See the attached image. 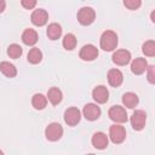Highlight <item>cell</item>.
Here are the masks:
<instances>
[{"mask_svg": "<svg viewBox=\"0 0 155 155\" xmlns=\"http://www.w3.org/2000/svg\"><path fill=\"white\" fill-rule=\"evenodd\" d=\"M109 138L115 144L122 143L125 140V138H126V130H125V127L119 125V124L111 125L110 128H109Z\"/></svg>", "mask_w": 155, "mask_h": 155, "instance_id": "8992f818", "label": "cell"}, {"mask_svg": "<svg viewBox=\"0 0 155 155\" xmlns=\"http://www.w3.org/2000/svg\"><path fill=\"white\" fill-rule=\"evenodd\" d=\"M79 57L82 61L91 62V61H93V59H96L98 57V48L92 44H87V45L82 46V48L80 50Z\"/></svg>", "mask_w": 155, "mask_h": 155, "instance_id": "52a82bcc", "label": "cell"}, {"mask_svg": "<svg viewBox=\"0 0 155 155\" xmlns=\"http://www.w3.org/2000/svg\"><path fill=\"white\" fill-rule=\"evenodd\" d=\"M38 33L34 30V29H31V28H29V29H25L24 31H23V34H22V41H23V44H25L27 46H33V45H35L36 42H38Z\"/></svg>", "mask_w": 155, "mask_h": 155, "instance_id": "2e32d148", "label": "cell"}, {"mask_svg": "<svg viewBox=\"0 0 155 155\" xmlns=\"http://www.w3.org/2000/svg\"><path fill=\"white\" fill-rule=\"evenodd\" d=\"M147 68H148V63H147L145 58L138 57V58L133 59L132 63H131V70L136 75H142L147 70Z\"/></svg>", "mask_w": 155, "mask_h": 155, "instance_id": "9a60e30c", "label": "cell"}, {"mask_svg": "<svg viewBox=\"0 0 155 155\" xmlns=\"http://www.w3.org/2000/svg\"><path fill=\"white\" fill-rule=\"evenodd\" d=\"M124 5L130 10H137L142 5V2H140V0H125Z\"/></svg>", "mask_w": 155, "mask_h": 155, "instance_id": "484cf974", "label": "cell"}, {"mask_svg": "<svg viewBox=\"0 0 155 155\" xmlns=\"http://www.w3.org/2000/svg\"><path fill=\"white\" fill-rule=\"evenodd\" d=\"M76 44H78V40H76V36L74 34L68 33V34L64 35L63 41H62V45H63V47L65 50H68V51L74 50L76 47Z\"/></svg>", "mask_w": 155, "mask_h": 155, "instance_id": "7402d4cb", "label": "cell"}, {"mask_svg": "<svg viewBox=\"0 0 155 155\" xmlns=\"http://www.w3.org/2000/svg\"><path fill=\"white\" fill-rule=\"evenodd\" d=\"M0 71L7 78H15L17 75V68L12 63L6 62V61L0 63Z\"/></svg>", "mask_w": 155, "mask_h": 155, "instance_id": "d6986e66", "label": "cell"}, {"mask_svg": "<svg viewBox=\"0 0 155 155\" xmlns=\"http://www.w3.org/2000/svg\"><path fill=\"white\" fill-rule=\"evenodd\" d=\"M81 120V113L78 108L70 107L64 111V121L68 126H75Z\"/></svg>", "mask_w": 155, "mask_h": 155, "instance_id": "ba28073f", "label": "cell"}, {"mask_svg": "<svg viewBox=\"0 0 155 155\" xmlns=\"http://www.w3.org/2000/svg\"><path fill=\"white\" fill-rule=\"evenodd\" d=\"M142 51L145 56L148 57H154L155 56V41L154 40H148L143 44Z\"/></svg>", "mask_w": 155, "mask_h": 155, "instance_id": "d4e9b609", "label": "cell"}, {"mask_svg": "<svg viewBox=\"0 0 155 155\" xmlns=\"http://www.w3.org/2000/svg\"><path fill=\"white\" fill-rule=\"evenodd\" d=\"M92 97H93V99H94L97 103L104 104V103H107L108 99H109V91H108V88H107L105 86H103V85L96 86V87L93 88V91H92Z\"/></svg>", "mask_w": 155, "mask_h": 155, "instance_id": "7c38bea8", "label": "cell"}, {"mask_svg": "<svg viewBox=\"0 0 155 155\" xmlns=\"http://www.w3.org/2000/svg\"><path fill=\"white\" fill-rule=\"evenodd\" d=\"M131 126L134 131H142L145 127V122H147V113L144 110L137 109L133 111V114L131 115L130 119Z\"/></svg>", "mask_w": 155, "mask_h": 155, "instance_id": "3957f363", "label": "cell"}, {"mask_svg": "<svg viewBox=\"0 0 155 155\" xmlns=\"http://www.w3.org/2000/svg\"><path fill=\"white\" fill-rule=\"evenodd\" d=\"M87 155H94V154H87Z\"/></svg>", "mask_w": 155, "mask_h": 155, "instance_id": "4dcf8cb0", "label": "cell"}, {"mask_svg": "<svg viewBox=\"0 0 155 155\" xmlns=\"http://www.w3.org/2000/svg\"><path fill=\"white\" fill-rule=\"evenodd\" d=\"M45 136L50 142H57L63 136V127L58 122H51L45 130Z\"/></svg>", "mask_w": 155, "mask_h": 155, "instance_id": "5b68a950", "label": "cell"}, {"mask_svg": "<svg viewBox=\"0 0 155 155\" xmlns=\"http://www.w3.org/2000/svg\"><path fill=\"white\" fill-rule=\"evenodd\" d=\"M46 98L51 102V104L57 105V104H59V103L62 102V99H63V93H62V91H61L58 87H51V88L47 91V97H46Z\"/></svg>", "mask_w": 155, "mask_h": 155, "instance_id": "ac0fdd59", "label": "cell"}, {"mask_svg": "<svg viewBox=\"0 0 155 155\" xmlns=\"http://www.w3.org/2000/svg\"><path fill=\"white\" fill-rule=\"evenodd\" d=\"M5 7H6V2H5L4 0H0V13H1V12H4Z\"/></svg>", "mask_w": 155, "mask_h": 155, "instance_id": "f1b7e54d", "label": "cell"}, {"mask_svg": "<svg viewBox=\"0 0 155 155\" xmlns=\"http://www.w3.org/2000/svg\"><path fill=\"white\" fill-rule=\"evenodd\" d=\"M101 108L97 105V104H93V103H87L84 109H82V114H84V117L88 121H94L97 119H99L101 116Z\"/></svg>", "mask_w": 155, "mask_h": 155, "instance_id": "9c48e42d", "label": "cell"}, {"mask_svg": "<svg viewBox=\"0 0 155 155\" xmlns=\"http://www.w3.org/2000/svg\"><path fill=\"white\" fill-rule=\"evenodd\" d=\"M108 116L110 120H113L116 124H124L127 121L126 109L121 105H113L108 111Z\"/></svg>", "mask_w": 155, "mask_h": 155, "instance_id": "277c9868", "label": "cell"}, {"mask_svg": "<svg viewBox=\"0 0 155 155\" xmlns=\"http://www.w3.org/2000/svg\"><path fill=\"white\" fill-rule=\"evenodd\" d=\"M47 36L48 39L51 40H57L61 38L62 35V27L58 24V23H51L48 27H47Z\"/></svg>", "mask_w": 155, "mask_h": 155, "instance_id": "44dd1931", "label": "cell"}, {"mask_svg": "<svg viewBox=\"0 0 155 155\" xmlns=\"http://www.w3.org/2000/svg\"><path fill=\"white\" fill-rule=\"evenodd\" d=\"M0 155H4V153H2V150H0Z\"/></svg>", "mask_w": 155, "mask_h": 155, "instance_id": "f546056e", "label": "cell"}, {"mask_svg": "<svg viewBox=\"0 0 155 155\" xmlns=\"http://www.w3.org/2000/svg\"><path fill=\"white\" fill-rule=\"evenodd\" d=\"M111 59L116 65H127L131 61V52L127 50H116Z\"/></svg>", "mask_w": 155, "mask_h": 155, "instance_id": "8fae6325", "label": "cell"}, {"mask_svg": "<svg viewBox=\"0 0 155 155\" xmlns=\"http://www.w3.org/2000/svg\"><path fill=\"white\" fill-rule=\"evenodd\" d=\"M91 142H92V145H93L96 149L103 150V149H105V148L108 147V144H109V138H108V136H107L104 132H96V133H93Z\"/></svg>", "mask_w": 155, "mask_h": 155, "instance_id": "4fadbf2b", "label": "cell"}, {"mask_svg": "<svg viewBox=\"0 0 155 155\" xmlns=\"http://www.w3.org/2000/svg\"><path fill=\"white\" fill-rule=\"evenodd\" d=\"M30 21L36 27H42L47 23L48 21V13L46 12V10L44 8H38V10H34L31 16H30Z\"/></svg>", "mask_w": 155, "mask_h": 155, "instance_id": "30bf717a", "label": "cell"}, {"mask_svg": "<svg viewBox=\"0 0 155 155\" xmlns=\"http://www.w3.org/2000/svg\"><path fill=\"white\" fill-rule=\"evenodd\" d=\"M124 81V75L119 69H110L108 71V82L113 87H119Z\"/></svg>", "mask_w": 155, "mask_h": 155, "instance_id": "5bb4252c", "label": "cell"}, {"mask_svg": "<svg viewBox=\"0 0 155 155\" xmlns=\"http://www.w3.org/2000/svg\"><path fill=\"white\" fill-rule=\"evenodd\" d=\"M96 12L90 6H84L78 11V21L81 25H90L94 22Z\"/></svg>", "mask_w": 155, "mask_h": 155, "instance_id": "7a4b0ae2", "label": "cell"}, {"mask_svg": "<svg viewBox=\"0 0 155 155\" xmlns=\"http://www.w3.org/2000/svg\"><path fill=\"white\" fill-rule=\"evenodd\" d=\"M46 104H47V98H46L44 94H41V93H35V94L33 96V98H31V105L34 107V109H36V110H42V109H45Z\"/></svg>", "mask_w": 155, "mask_h": 155, "instance_id": "ffe728a7", "label": "cell"}, {"mask_svg": "<svg viewBox=\"0 0 155 155\" xmlns=\"http://www.w3.org/2000/svg\"><path fill=\"white\" fill-rule=\"evenodd\" d=\"M139 102V98L133 92H126L122 96V104L128 109H134Z\"/></svg>", "mask_w": 155, "mask_h": 155, "instance_id": "e0dca14e", "label": "cell"}, {"mask_svg": "<svg viewBox=\"0 0 155 155\" xmlns=\"http://www.w3.org/2000/svg\"><path fill=\"white\" fill-rule=\"evenodd\" d=\"M117 35L115 31L113 30H105L102 35H101V40H99V45L101 48L104 51H113L116 48L117 46Z\"/></svg>", "mask_w": 155, "mask_h": 155, "instance_id": "6da1fadb", "label": "cell"}, {"mask_svg": "<svg viewBox=\"0 0 155 155\" xmlns=\"http://www.w3.org/2000/svg\"><path fill=\"white\" fill-rule=\"evenodd\" d=\"M27 59H28V62L31 63V64H38V63H40L41 59H42V52H41L38 47H33V48L28 52Z\"/></svg>", "mask_w": 155, "mask_h": 155, "instance_id": "603a6c76", "label": "cell"}, {"mask_svg": "<svg viewBox=\"0 0 155 155\" xmlns=\"http://www.w3.org/2000/svg\"><path fill=\"white\" fill-rule=\"evenodd\" d=\"M22 53H23V50L18 44H11L7 47V56L10 58L17 59V58H19L22 56Z\"/></svg>", "mask_w": 155, "mask_h": 155, "instance_id": "cb8c5ba5", "label": "cell"}, {"mask_svg": "<svg viewBox=\"0 0 155 155\" xmlns=\"http://www.w3.org/2000/svg\"><path fill=\"white\" fill-rule=\"evenodd\" d=\"M21 4L27 10H31V8H34L36 6V1L35 0H22Z\"/></svg>", "mask_w": 155, "mask_h": 155, "instance_id": "4316f807", "label": "cell"}, {"mask_svg": "<svg viewBox=\"0 0 155 155\" xmlns=\"http://www.w3.org/2000/svg\"><path fill=\"white\" fill-rule=\"evenodd\" d=\"M148 70V81L150 84H155V75H154V71H155V67L154 65H150L147 68Z\"/></svg>", "mask_w": 155, "mask_h": 155, "instance_id": "83f0119b", "label": "cell"}]
</instances>
